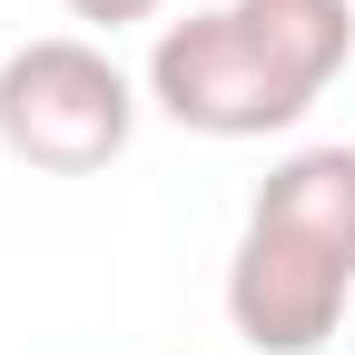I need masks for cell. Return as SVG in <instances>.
Listing matches in <instances>:
<instances>
[{
    "label": "cell",
    "instance_id": "obj_1",
    "mask_svg": "<svg viewBox=\"0 0 355 355\" xmlns=\"http://www.w3.org/2000/svg\"><path fill=\"white\" fill-rule=\"evenodd\" d=\"M355 296V148H296L247 198L227 257V326L257 355H316Z\"/></svg>",
    "mask_w": 355,
    "mask_h": 355
},
{
    "label": "cell",
    "instance_id": "obj_2",
    "mask_svg": "<svg viewBox=\"0 0 355 355\" xmlns=\"http://www.w3.org/2000/svg\"><path fill=\"white\" fill-rule=\"evenodd\" d=\"M148 89L109 60V40L89 30H50L20 40L0 60V148L40 178H99L128 139H139Z\"/></svg>",
    "mask_w": 355,
    "mask_h": 355
},
{
    "label": "cell",
    "instance_id": "obj_3",
    "mask_svg": "<svg viewBox=\"0 0 355 355\" xmlns=\"http://www.w3.org/2000/svg\"><path fill=\"white\" fill-rule=\"evenodd\" d=\"M148 109L178 119V128H198V139H277V128H296L306 109L326 99V89H306L266 40L247 30V10L227 0V10H188V20H168L148 40Z\"/></svg>",
    "mask_w": 355,
    "mask_h": 355
},
{
    "label": "cell",
    "instance_id": "obj_4",
    "mask_svg": "<svg viewBox=\"0 0 355 355\" xmlns=\"http://www.w3.org/2000/svg\"><path fill=\"white\" fill-rule=\"evenodd\" d=\"M237 10L306 89H336V69L355 60V0H237Z\"/></svg>",
    "mask_w": 355,
    "mask_h": 355
},
{
    "label": "cell",
    "instance_id": "obj_5",
    "mask_svg": "<svg viewBox=\"0 0 355 355\" xmlns=\"http://www.w3.org/2000/svg\"><path fill=\"white\" fill-rule=\"evenodd\" d=\"M60 10H69V20H89V30L109 40V30H128V20H158L168 0H60Z\"/></svg>",
    "mask_w": 355,
    "mask_h": 355
}]
</instances>
